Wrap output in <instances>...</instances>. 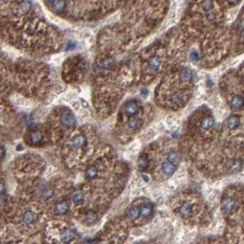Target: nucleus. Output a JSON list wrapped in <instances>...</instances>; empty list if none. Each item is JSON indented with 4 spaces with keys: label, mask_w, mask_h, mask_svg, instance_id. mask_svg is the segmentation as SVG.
<instances>
[{
    "label": "nucleus",
    "mask_w": 244,
    "mask_h": 244,
    "mask_svg": "<svg viewBox=\"0 0 244 244\" xmlns=\"http://www.w3.org/2000/svg\"><path fill=\"white\" fill-rule=\"evenodd\" d=\"M139 109H140V107H139L138 103L135 101H130L125 105L124 113L126 116L130 117V116H133L134 114H136L139 111Z\"/></svg>",
    "instance_id": "nucleus-1"
},
{
    "label": "nucleus",
    "mask_w": 244,
    "mask_h": 244,
    "mask_svg": "<svg viewBox=\"0 0 244 244\" xmlns=\"http://www.w3.org/2000/svg\"><path fill=\"white\" fill-rule=\"evenodd\" d=\"M61 124L62 126H65V127H73L75 125V118L74 116L70 113V112H65L61 115Z\"/></svg>",
    "instance_id": "nucleus-2"
},
{
    "label": "nucleus",
    "mask_w": 244,
    "mask_h": 244,
    "mask_svg": "<svg viewBox=\"0 0 244 244\" xmlns=\"http://www.w3.org/2000/svg\"><path fill=\"white\" fill-rule=\"evenodd\" d=\"M222 210L224 212L230 213L233 211V209L236 207V201L232 197H227L222 201Z\"/></svg>",
    "instance_id": "nucleus-3"
},
{
    "label": "nucleus",
    "mask_w": 244,
    "mask_h": 244,
    "mask_svg": "<svg viewBox=\"0 0 244 244\" xmlns=\"http://www.w3.org/2000/svg\"><path fill=\"white\" fill-rule=\"evenodd\" d=\"M153 213V207L150 202H145L140 207V214L143 218H148Z\"/></svg>",
    "instance_id": "nucleus-4"
},
{
    "label": "nucleus",
    "mask_w": 244,
    "mask_h": 244,
    "mask_svg": "<svg viewBox=\"0 0 244 244\" xmlns=\"http://www.w3.org/2000/svg\"><path fill=\"white\" fill-rule=\"evenodd\" d=\"M30 143L32 145H38L42 140V134L40 130H32L29 136Z\"/></svg>",
    "instance_id": "nucleus-5"
},
{
    "label": "nucleus",
    "mask_w": 244,
    "mask_h": 244,
    "mask_svg": "<svg viewBox=\"0 0 244 244\" xmlns=\"http://www.w3.org/2000/svg\"><path fill=\"white\" fill-rule=\"evenodd\" d=\"M36 218H37L36 214L33 211H31V210L25 211L23 213V216H22V221L26 225H30V224L34 223Z\"/></svg>",
    "instance_id": "nucleus-6"
},
{
    "label": "nucleus",
    "mask_w": 244,
    "mask_h": 244,
    "mask_svg": "<svg viewBox=\"0 0 244 244\" xmlns=\"http://www.w3.org/2000/svg\"><path fill=\"white\" fill-rule=\"evenodd\" d=\"M69 209L68 202L65 200H60L58 201L54 206V211L57 214H65Z\"/></svg>",
    "instance_id": "nucleus-7"
},
{
    "label": "nucleus",
    "mask_w": 244,
    "mask_h": 244,
    "mask_svg": "<svg viewBox=\"0 0 244 244\" xmlns=\"http://www.w3.org/2000/svg\"><path fill=\"white\" fill-rule=\"evenodd\" d=\"M74 232L70 230V229H65L61 231V240L62 241V242L64 243H69L71 242L73 239H74Z\"/></svg>",
    "instance_id": "nucleus-8"
},
{
    "label": "nucleus",
    "mask_w": 244,
    "mask_h": 244,
    "mask_svg": "<svg viewBox=\"0 0 244 244\" xmlns=\"http://www.w3.org/2000/svg\"><path fill=\"white\" fill-rule=\"evenodd\" d=\"M162 173L166 175V176H170L174 174V172L175 171V166L174 164H172L171 163H169L168 161L164 162L163 164H162Z\"/></svg>",
    "instance_id": "nucleus-9"
},
{
    "label": "nucleus",
    "mask_w": 244,
    "mask_h": 244,
    "mask_svg": "<svg viewBox=\"0 0 244 244\" xmlns=\"http://www.w3.org/2000/svg\"><path fill=\"white\" fill-rule=\"evenodd\" d=\"M173 104L175 105H178V106H181V105H183L186 100H187V97L185 96L184 94H182L180 92H176L173 95L172 98H171Z\"/></svg>",
    "instance_id": "nucleus-10"
},
{
    "label": "nucleus",
    "mask_w": 244,
    "mask_h": 244,
    "mask_svg": "<svg viewBox=\"0 0 244 244\" xmlns=\"http://www.w3.org/2000/svg\"><path fill=\"white\" fill-rule=\"evenodd\" d=\"M86 142H87V139H86V137H85V135H83V134H79V135L75 136V137L73 139V140H72V145L74 146V147L79 148V147H83V146H85V145L86 144Z\"/></svg>",
    "instance_id": "nucleus-11"
},
{
    "label": "nucleus",
    "mask_w": 244,
    "mask_h": 244,
    "mask_svg": "<svg viewBox=\"0 0 244 244\" xmlns=\"http://www.w3.org/2000/svg\"><path fill=\"white\" fill-rule=\"evenodd\" d=\"M193 211V206L189 202H185L179 208V214L183 217H189Z\"/></svg>",
    "instance_id": "nucleus-12"
},
{
    "label": "nucleus",
    "mask_w": 244,
    "mask_h": 244,
    "mask_svg": "<svg viewBox=\"0 0 244 244\" xmlns=\"http://www.w3.org/2000/svg\"><path fill=\"white\" fill-rule=\"evenodd\" d=\"M243 106V98L242 96L237 95L234 97H232L230 101V107L233 109H241Z\"/></svg>",
    "instance_id": "nucleus-13"
},
{
    "label": "nucleus",
    "mask_w": 244,
    "mask_h": 244,
    "mask_svg": "<svg viewBox=\"0 0 244 244\" xmlns=\"http://www.w3.org/2000/svg\"><path fill=\"white\" fill-rule=\"evenodd\" d=\"M142 124V120L140 118L137 117H133V118H129L128 121V127L130 129H137L139 128Z\"/></svg>",
    "instance_id": "nucleus-14"
},
{
    "label": "nucleus",
    "mask_w": 244,
    "mask_h": 244,
    "mask_svg": "<svg viewBox=\"0 0 244 244\" xmlns=\"http://www.w3.org/2000/svg\"><path fill=\"white\" fill-rule=\"evenodd\" d=\"M213 125H214V120H213V118L210 117V116H207V117H205V118L201 120V124H200L201 128H202L203 129H206V130L210 129V128L213 127Z\"/></svg>",
    "instance_id": "nucleus-15"
},
{
    "label": "nucleus",
    "mask_w": 244,
    "mask_h": 244,
    "mask_svg": "<svg viewBox=\"0 0 244 244\" xmlns=\"http://www.w3.org/2000/svg\"><path fill=\"white\" fill-rule=\"evenodd\" d=\"M193 77V72L188 68H183L180 72V80L182 82H188Z\"/></svg>",
    "instance_id": "nucleus-16"
},
{
    "label": "nucleus",
    "mask_w": 244,
    "mask_h": 244,
    "mask_svg": "<svg viewBox=\"0 0 244 244\" xmlns=\"http://www.w3.org/2000/svg\"><path fill=\"white\" fill-rule=\"evenodd\" d=\"M161 62H162V61H161V58H160V57H158L157 55L152 56V57L149 60V67H150L152 71H156V70L160 67Z\"/></svg>",
    "instance_id": "nucleus-17"
},
{
    "label": "nucleus",
    "mask_w": 244,
    "mask_h": 244,
    "mask_svg": "<svg viewBox=\"0 0 244 244\" xmlns=\"http://www.w3.org/2000/svg\"><path fill=\"white\" fill-rule=\"evenodd\" d=\"M128 218H129L130 219H132V220L137 219V218L140 216V207H139L138 206H132V207L128 209Z\"/></svg>",
    "instance_id": "nucleus-18"
},
{
    "label": "nucleus",
    "mask_w": 244,
    "mask_h": 244,
    "mask_svg": "<svg viewBox=\"0 0 244 244\" xmlns=\"http://www.w3.org/2000/svg\"><path fill=\"white\" fill-rule=\"evenodd\" d=\"M98 174V169L96 165H91L90 167H88L85 171V177L87 179H92L94 177H96Z\"/></svg>",
    "instance_id": "nucleus-19"
},
{
    "label": "nucleus",
    "mask_w": 244,
    "mask_h": 244,
    "mask_svg": "<svg viewBox=\"0 0 244 244\" xmlns=\"http://www.w3.org/2000/svg\"><path fill=\"white\" fill-rule=\"evenodd\" d=\"M168 162L171 163L172 164H174L175 167L178 165V163H179V156H178V153L175 151H172V152H169V154H168Z\"/></svg>",
    "instance_id": "nucleus-20"
},
{
    "label": "nucleus",
    "mask_w": 244,
    "mask_h": 244,
    "mask_svg": "<svg viewBox=\"0 0 244 244\" xmlns=\"http://www.w3.org/2000/svg\"><path fill=\"white\" fill-rule=\"evenodd\" d=\"M239 123H240V120L237 116H232V117L229 118L227 120V125H228L229 128H230V129H234V128H238Z\"/></svg>",
    "instance_id": "nucleus-21"
},
{
    "label": "nucleus",
    "mask_w": 244,
    "mask_h": 244,
    "mask_svg": "<svg viewBox=\"0 0 244 244\" xmlns=\"http://www.w3.org/2000/svg\"><path fill=\"white\" fill-rule=\"evenodd\" d=\"M48 4H50L51 6H53V9L56 12H61L62 9L64 8V5L65 2L64 1H52V2H48Z\"/></svg>",
    "instance_id": "nucleus-22"
},
{
    "label": "nucleus",
    "mask_w": 244,
    "mask_h": 244,
    "mask_svg": "<svg viewBox=\"0 0 244 244\" xmlns=\"http://www.w3.org/2000/svg\"><path fill=\"white\" fill-rule=\"evenodd\" d=\"M30 3L29 2H22L19 3V5L17 6V12L18 14H25L30 10Z\"/></svg>",
    "instance_id": "nucleus-23"
},
{
    "label": "nucleus",
    "mask_w": 244,
    "mask_h": 244,
    "mask_svg": "<svg viewBox=\"0 0 244 244\" xmlns=\"http://www.w3.org/2000/svg\"><path fill=\"white\" fill-rule=\"evenodd\" d=\"M83 198H84V192H83V190H81V189H76V190H74V191L73 192V194H72V199H73L74 202L78 203V202L82 201Z\"/></svg>",
    "instance_id": "nucleus-24"
},
{
    "label": "nucleus",
    "mask_w": 244,
    "mask_h": 244,
    "mask_svg": "<svg viewBox=\"0 0 244 244\" xmlns=\"http://www.w3.org/2000/svg\"><path fill=\"white\" fill-rule=\"evenodd\" d=\"M97 219H98V217H97L96 213H95V212H93V211L88 212V213L85 215V220L86 222H88L89 224H92V223L96 222Z\"/></svg>",
    "instance_id": "nucleus-25"
},
{
    "label": "nucleus",
    "mask_w": 244,
    "mask_h": 244,
    "mask_svg": "<svg viewBox=\"0 0 244 244\" xmlns=\"http://www.w3.org/2000/svg\"><path fill=\"white\" fill-rule=\"evenodd\" d=\"M114 65V60L112 58H106L100 61V66L102 68H110Z\"/></svg>",
    "instance_id": "nucleus-26"
},
{
    "label": "nucleus",
    "mask_w": 244,
    "mask_h": 244,
    "mask_svg": "<svg viewBox=\"0 0 244 244\" xmlns=\"http://www.w3.org/2000/svg\"><path fill=\"white\" fill-rule=\"evenodd\" d=\"M4 193H5V186L0 182V196H2L4 195Z\"/></svg>",
    "instance_id": "nucleus-27"
},
{
    "label": "nucleus",
    "mask_w": 244,
    "mask_h": 244,
    "mask_svg": "<svg viewBox=\"0 0 244 244\" xmlns=\"http://www.w3.org/2000/svg\"><path fill=\"white\" fill-rule=\"evenodd\" d=\"M5 155V150L3 149V147H0V160L4 157Z\"/></svg>",
    "instance_id": "nucleus-28"
}]
</instances>
